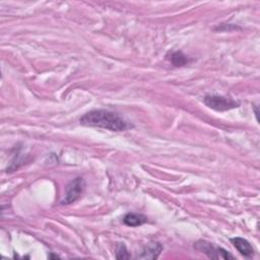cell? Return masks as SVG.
Instances as JSON below:
<instances>
[{
	"mask_svg": "<svg viewBox=\"0 0 260 260\" xmlns=\"http://www.w3.org/2000/svg\"><path fill=\"white\" fill-rule=\"evenodd\" d=\"M231 243L238 250V252L241 255H243L244 257L251 258L254 256L255 250L252 247V245L250 244V242L247 241L246 239L241 238V237H235V238L231 239Z\"/></svg>",
	"mask_w": 260,
	"mask_h": 260,
	"instance_id": "8992f818",
	"label": "cell"
},
{
	"mask_svg": "<svg viewBox=\"0 0 260 260\" xmlns=\"http://www.w3.org/2000/svg\"><path fill=\"white\" fill-rule=\"evenodd\" d=\"M194 249L205 254L210 259H235V257L225 249L214 246L212 243L205 240H198L196 243H194Z\"/></svg>",
	"mask_w": 260,
	"mask_h": 260,
	"instance_id": "3957f363",
	"label": "cell"
},
{
	"mask_svg": "<svg viewBox=\"0 0 260 260\" xmlns=\"http://www.w3.org/2000/svg\"><path fill=\"white\" fill-rule=\"evenodd\" d=\"M254 112H255V116H256V118H257V115H258V111H257V106H255V110H254Z\"/></svg>",
	"mask_w": 260,
	"mask_h": 260,
	"instance_id": "30bf717a",
	"label": "cell"
},
{
	"mask_svg": "<svg viewBox=\"0 0 260 260\" xmlns=\"http://www.w3.org/2000/svg\"><path fill=\"white\" fill-rule=\"evenodd\" d=\"M167 59H169L170 62L172 63V65L175 67H182V66L187 65L190 62L189 58L182 51L170 52L167 55Z\"/></svg>",
	"mask_w": 260,
	"mask_h": 260,
	"instance_id": "ba28073f",
	"label": "cell"
},
{
	"mask_svg": "<svg viewBox=\"0 0 260 260\" xmlns=\"http://www.w3.org/2000/svg\"><path fill=\"white\" fill-rule=\"evenodd\" d=\"M131 255L129 254L126 246L123 243L118 244L117 249H116V259L118 260H123V259H129Z\"/></svg>",
	"mask_w": 260,
	"mask_h": 260,
	"instance_id": "9c48e42d",
	"label": "cell"
},
{
	"mask_svg": "<svg viewBox=\"0 0 260 260\" xmlns=\"http://www.w3.org/2000/svg\"><path fill=\"white\" fill-rule=\"evenodd\" d=\"M162 248L164 247H162L161 243L156 242V241H151V242L147 243L143 247L140 255H138L137 258L138 259H151V260H154V259L158 258V256L160 255V253L162 251Z\"/></svg>",
	"mask_w": 260,
	"mask_h": 260,
	"instance_id": "5b68a950",
	"label": "cell"
},
{
	"mask_svg": "<svg viewBox=\"0 0 260 260\" xmlns=\"http://www.w3.org/2000/svg\"><path fill=\"white\" fill-rule=\"evenodd\" d=\"M79 123L87 127L103 128L110 131L121 132L131 129L133 125L126 121L119 113L98 109L91 110L80 117Z\"/></svg>",
	"mask_w": 260,
	"mask_h": 260,
	"instance_id": "6da1fadb",
	"label": "cell"
},
{
	"mask_svg": "<svg viewBox=\"0 0 260 260\" xmlns=\"http://www.w3.org/2000/svg\"><path fill=\"white\" fill-rule=\"evenodd\" d=\"M203 103L210 109L218 112H224L240 107V102L223 95L206 94L203 98Z\"/></svg>",
	"mask_w": 260,
	"mask_h": 260,
	"instance_id": "7a4b0ae2",
	"label": "cell"
},
{
	"mask_svg": "<svg viewBox=\"0 0 260 260\" xmlns=\"http://www.w3.org/2000/svg\"><path fill=\"white\" fill-rule=\"evenodd\" d=\"M147 221V217L141 213L128 212L123 217V222L128 226H138Z\"/></svg>",
	"mask_w": 260,
	"mask_h": 260,
	"instance_id": "52a82bcc",
	"label": "cell"
},
{
	"mask_svg": "<svg viewBox=\"0 0 260 260\" xmlns=\"http://www.w3.org/2000/svg\"><path fill=\"white\" fill-rule=\"evenodd\" d=\"M85 180L81 177H77L70 181L65 188V194L62 200L60 201V204L68 205L76 202L82 196L85 190Z\"/></svg>",
	"mask_w": 260,
	"mask_h": 260,
	"instance_id": "277c9868",
	"label": "cell"
}]
</instances>
